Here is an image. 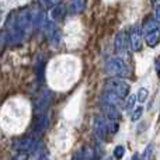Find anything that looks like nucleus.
<instances>
[{"label": "nucleus", "mask_w": 160, "mask_h": 160, "mask_svg": "<svg viewBox=\"0 0 160 160\" xmlns=\"http://www.w3.org/2000/svg\"><path fill=\"white\" fill-rule=\"evenodd\" d=\"M105 88H107L105 91H112L121 98H125L129 94V84L121 78H112L105 82Z\"/></svg>", "instance_id": "f257e3e1"}, {"label": "nucleus", "mask_w": 160, "mask_h": 160, "mask_svg": "<svg viewBox=\"0 0 160 160\" xmlns=\"http://www.w3.org/2000/svg\"><path fill=\"white\" fill-rule=\"evenodd\" d=\"M49 128V115L44 114V115H39L35 119V124H34V135L35 136H41L45 133V131Z\"/></svg>", "instance_id": "0eeeda50"}, {"label": "nucleus", "mask_w": 160, "mask_h": 160, "mask_svg": "<svg viewBox=\"0 0 160 160\" xmlns=\"http://www.w3.org/2000/svg\"><path fill=\"white\" fill-rule=\"evenodd\" d=\"M101 111L105 118H108V119H114V121L121 119V112H119V108H117V107H112V105H108V104H102Z\"/></svg>", "instance_id": "9b49d317"}, {"label": "nucleus", "mask_w": 160, "mask_h": 160, "mask_svg": "<svg viewBox=\"0 0 160 160\" xmlns=\"http://www.w3.org/2000/svg\"><path fill=\"white\" fill-rule=\"evenodd\" d=\"M65 14H66V7H65V6H62V4L55 6V7H52L49 11L51 21H53V22L61 21V20H63Z\"/></svg>", "instance_id": "ddd939ff"}, {"label": "nucleus", "mask_w": 160, "mask_h": 160, "mask_svg": "<svg viewBox=\"0 0 160 160\" xmlns=\"http://www.w3.org/2000/svg\"><path fill=\"white\" fill-rule=\"evenodd\" d=\"M153 152H155V146L153 145H148L145 148L143 153H142V160H150L153 156Z\"/></svg>", "instance_id": "6ab92c4d"}, {"label": "nucleus", "mask_w": 160, "mask_h": 160, "mask_svg": "<svg viewBox=\"0 0 160 160\" xmlns=\"http://www.w3.org/2000/svg\"><path fill=\"white\" fill-rule=\"evenodd\" d=\"M145 41H146L148 47L155 48L156 45L159 44V41H160V31L156 30V31H153V32L146 34V37H145Z\"/></svg>", "instance_id": "4468645a"}, {"label": "nucleus", "mask_w": 160, "mask_h": 160, "mask_svg": "<svg viewBox=\"0 0 160 160\" xmlns=\"http://www.w3.org/2000/svg\"><path fill=\"white\" fill-rule=\"evenodd\" d=\"M128 44H129V37H127V32H125V31H121V32L117 34L114 47H115V52L119 55V58L127 53Z\"/></svg>", "instance_id": "39448f33"}, {"label": "nucleus", "mask_w": 160, "mask_h": 160, "mask_svg": "<svg viewBox=\"0 0 160 160\" xmlns=\"http://www.w3.org/2000/svg\"><path fill=\"white\" fill-rule=\"evenodd\" d=\"M136 101H138V100H136V96H128L127 102L124 104L125 110H127V111H131V110H132V111H133V105H135Z\"/></svg>", "instance_id": "4be33fe9"}, {"label": "nucleus", "mask_w": 160, "mask_h": 160, "mask_svg": "<svg viewBox=\"0 0 160 160\" xmlns=\"http://www.w3.org/2000/svg\"><path fill=\"white\" fill-rule=\"evenodd\" d=\"M129 45L132 48L133 52H139L142 51V47H143V38H142V34L138 28H133L129 34Z\"/></svg>", "instance_id": "6e6552de"}, {"label": "nucleus", "mask_w": 160, "mask_h": 160, "mask_svg": "<svg viewBox=\"0 0 160 160\" xmlns=\"http://www.w3.org/2000/svg\"><path fill=\"white\" fill-rule=\"evenodd\" d=\"M148 97H149V91H148V88H145V87L139 88L138 94H136V100H138L139 102H145L148 100Z\"/></svg>", "instance_id": "aec40b11"}, {"label": "nucleus", "mask_w": 160, "mask_h": 160, "mask_svg": "<svg viewBox=\"0 0 160 160\" xmlns=\"http://www.w3.org/2000/svg\"><path fill=\"white\" fill-rule=\"evenodd\" d=\"M125 155V148L122 146V145H118V146H115V149H114V158L115 159H122Z\"/></svg>", "instance_id": "5701e85b"}, {"label": "nucleus", "mask_w": 160, "mask_h": 160, "mask_svg": "<svg viewBox=\"0 0 160 160\" xmlns=\"http://www.w3.org/2000/svg\"><path fill=\"white\" fill-rule=\"evenodd\" d=\"M159 30V22L156 21V18H149L143 22L142 25V32L145 34H149V32H153V31Z\"/></svg>", "instance_id": "2eb2a0df"}, {"label": "nucleus", "mask_w": 160, "mask_h": 160, "mask_svg": "<svg viewBox=\"0 0 160 160\" xmlns=\"http://www.w3.org/2000/svg\"><path fill=\"white\" fill-rule=\"evenodd\" d=\"M31 18H32V28L38 30V28H44L45 24H47V17H45V13L42 11L41 7L37 8H31Z\"/></svg>", "instance_id": "423d86ee"}, {"label": "nucleus", "mask_w": 160, "mask_h": 160, "mask_svg": "<svg viewBox=\"0 0 160 160\" xmlns=\"http://www.w3.org/2000/svg\"><path fill=\"white\" fill-rule=\"evenodd\" d=\"M155 68H156V72L160 75V56H158L155 61Z\"/></svg>", "instance_id": "a878e982"}, {"label": "nucleus", "mask_w": 160, "mask_h": 160, "mask_svg": "<svg viewBox=\"0 0 160 160\" xmlns=\"http://www.w3.org/2000/svg\"><path fill=\"white\" fill-rule=\"evenodd\" d=\"M8 44V32L7 31H0V51L4 49V47Z\"/></svg>", "instance_id": "412c9836"}, {"label": "nucleus", "mask_w": 160, "mask_h": 160, "mask_svg": "<svg viewBox=\"0 0 160 160\" xmlns=\"http://www.w3.org/2000/svg\"><path fill=\"white\" fill-rule=\"evenodd\" d=\"M101 100H102V104L112 105V107H117V108L124 105V98H121V97L117 96L112 91H104L101 96Z\"/></svg>", "instance_id": "1a4fd4ad"}, {"label": "nucleus", "mask_w": 160, "mask_h": 160, "mask_svg": "<svg viewBox=\"0 0 160 160\" xmlns=\"http://www.w3.org/2000/svg\"><path fill=\"white\" fill-rule=\"evenodd\" d=\"M61 2H62V0H47V3H48L49 6H52V7H55V6L61 4Z\"/></svg>", "instance_id": "393cba45"}, {"label": "nucleus", "mask_w": 160, "mask_h": 160, "mask_svg": "<svg viewBox=\"0 0 160 160\" xmlns=\"http://www.w3.org/2000/svg\"><path fill=\"white\" fill-rule=\"evenodd\" d=\"M14 160H28V153L27 152H18L16 155Z\"/></svg>", "instance_id": "b1692460"}, {"label": "nucleus", "mask_w": 160, "mask_h": 160, "mask_svg": "<svg viewBox=\"0 0 160 160\" xmlns=\"http://www.w3.org/2000/svg\"><path fill=\"white\" fill-rule=\"evenodd\" d=\"M51 101H52V93H51L49 90H45L44 93L41 94V97H38V100L35 101L34 112L38 117L47 114L48 108H49V105H51Z\"/></svg>", "instance_id": "20e7f679"}, {"label": "nucleus", "mask_w": 160, "mask_h": 160, "mask_svg": "<svg viewBox=\"0 0 160 160\" xmlns=\"http://www.w3.org/2000/svg\"><path fill=\"white\" fill-rule=\"evenodd\" d=\"M7 32H8V42H10L11 45H20L25 38L24 31L18 30V28H16V27L8 28Z\"/></svg>", "instance_id": "9d476101"}, {"label": "nucleus", "mask_w": 160, "mask_h": 160, "mask_svg": "<svg viewBox=\"0 0 160 160\" xmlns=\"http://www.w3.org/2000/svg\"><path fill=\"white\" fill-rule=\"evenodd\" d=\"M84 7H86L84 0H72V3H70V13L79 14L84 10Z\"/></svg>", "instance_id": "f3484780"}, {"label": "nucleus", "mask_w": 160, "mask_h": 160, "mask_svg": "<svg viewBox=\"0 0 160 160\" xmlns=\"http://www.w3.org/2000/svg\"><path fill=\"white\" fill-rule=\"evenodd\" d=\"M39 3L41 4H47V0H39Z\"/></svg>", "instance_id": "c85d7f7f"}, {"label": "nucleus", "mask_w": 160, "mask_h": 160, "mask_svg": "<svg viewBox=\"0 0 160 160\" xmlns=\"http://www.w3.org/2000/svg\"><path fill=\"white\" fill-rule=\"evenodd\" d=\"M105 70H107V73L110 76H112V78H121V76H125L128 73L127 63H125L124 59L119 58V56L110 59Z\"/></svg>", "instance_id": "f03ea898"}, {"label": "nucleus", "mask_w": 160, "mask_h": 160, "mask_svg": "<svg viewBox=\"0 0 160 160\" xmlns=\"http://www.w3.org/2000/svg\"><path fill=\"white\" fill-rule=\"evenodd\" d=\"M35 73L38 80H44V73H45V58L44 56H39L38 61L35 62Z\"/></svg>", "instance_id": "dca6fc26"}, {"label": "nucleus", "mask_w": 160, "mask_h": 160, "mask_svg": "<svg viewBox=\"0 0 160 160\" xmlns=\"http://www.w3.org/2000/svg\"><path fill=\"white\" fill-rule=\"evenodd\" d=\"M142 115H143V107H136L135 110L132 111V114H131V121L132 122L139 121V119L142 118Z\"/></svg>", "instance_id": "a211bd4d"}, {"label": "nucleus", "mask_w": 160, "mask_h": 160, "mask_svg": "<svg viewBox=\"0 0 160 160\" xmlns=\"http://www.w3.org/2000/svg\"><path fill=\"white\" fill-rule=\"evenodd\" d=\"M76 160H97V153L96 149H93L91 146H83L82 150L76 155Z\"/></svg>", "instance_id": "f8f14e48"}, {"label": "nucleus", "mask_w": 160, "mask_h": 160, "mask_svg": "<svg viewBox=\"0 0 160 160\" xmlns=\"http://www.w3.org/2000/svg\"><path fill=\"white\" fill-rule=\"evenodd\" d=\"M155 18H156V21L160 22V4L156 7V16H155Z\"/></svg>", "instance_id": "bb28decb"}, {"label": "nucleus", "mask_w": 160, "mask_h": 160, "mask_svg": "<svg viewBox=\"0 0 160 160\" xmlns=\"http://www.w3.org/2000/svg\"><path fill=\"white\" fill-rule=\"evenodd\" d=\"M131 160H141V159H139V156H138V155H133V156H132V159H131Z\"/></svg>", "instance_id": "cd10ccee"}, {"label": "nucleus", "mask_w": 160, "mask_h": 160, "mask_svg": "<svg viewBox=\"0 0 160 160\" xmlns=\"http://www.w3.org/2000/svg\"><path fill=\"white\" fill-rule=\"evenodd\" d=\"M93 129L96 136L100 139V141H105L110 133V119L105 118V117H98V118L94 119L93 122Z\"/></svg>", "instance_id": "7ed1b4c3"}]
</instances>
